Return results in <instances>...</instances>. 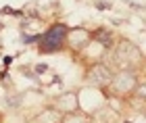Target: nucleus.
<instances>
[{
    "mask_svg": "<svg viewBox=\"0 0 146 123\" xmlns=\"http://www.w3.org/2000/svg\"><path fill=\"white\" fill-rule=\"evenodd\" d=\"M65 36H67V27H65V25H54V27L48 29L46 36L40 40V46H42V50H46V52H52V50L63 46Z\"/></svg>",
    "mask_w": 146,
    "mask_h": 123,
    "instance_id": "obj_1",
    "label": "nucleus"
}]
</instances>
